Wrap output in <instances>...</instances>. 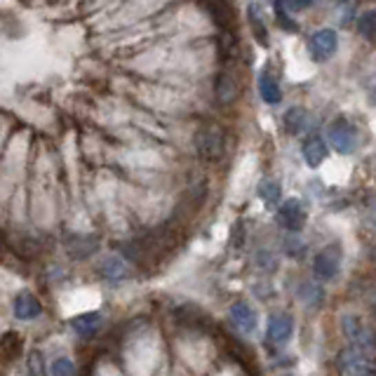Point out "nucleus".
<instances>
[{"label": "nucleus", "instance_id": "nucleus-28", "mask_svg": "<svg viewBox=\"0 0 376 376\" xmlns=\"http://www.w3.org/2000/svg\"><path fill=\"white\" fill-rule=\"evenodd\" d=\"M287 252L289 254H296V256H299L301 252H304V244H301V240H296V244H287Z\"/></svg>", "mask_w": 376, "mask_h": 376}, {"label": "nucleus", "instance_id": "nucleus-25", "mask_svg": "<svg viewBox=\"0 0 376 376\" xmlns=\"http://www.w3.org/2000/svg\"><path fill=\"white\" fill-rule=\"evenodd\" d=\"M275 12H278V24H280V26L289 28V31H296V28H299V26H296V21H289V14L284 12L280 3H275Z\"/></svg>", "mask_w": 376, "mask_h": 376}, {"label": "nucleus", "instance_id": "nucleus-7", "mask_svg": "<svg viewBox=\"0 0 376 376\" xmlns=\"http://www.w3.org/2000/svg\"><path fill=\"white\" fill-rule=\"evenodd\" d=\"M278 224L282 226V229H287V231H301L304 229V224H306V207H304V202L301 200H284L280 207H278Z\"/></svg>", "mask_w": 376, "mask_h": 376}, {"label": "nucleus", "instance_id": "nucleus-26", "mask_svg": "<svg viewBox=\"0 0 376 376\" xmlns=\"http://www.w3.org/2000/svg\"><path fill=\"white\" fill-rule=\"evenodd\" d=\"M284 12H299V10H309L311 3H280Z\"/></svg>", "mask_w": 376, "mask_h": 376}, {"label": "nucleus", "instance_id": "nucleus-15", "mask_svg": "<svg viewBox=\"0 0 376 376\" xmlns=\"http://www.w3.org/2000/svg\"><path fill=\"white\" fill-rule=\"evenodd\" d=\"M66 247L76 259H87V256H92L96 252V238L94 236H68Z\"/></svg>", "mask_w": 376, "mask_h": 376}, {"label": "nucleus", "instance_id": "nucleus-16", "mask_svg": "<svg viewBox=\"0 0 376 376\" xmlns=\"http://www.w3.org/2000/svg\"><path fill=\"white\" fill-rule=\"evenodd\" d=\"M259 92H261V99H264L266 104H271V106L280 104V99H282L280 85L275 83V78H273L269 71H264L259 76Z\"/></svg>", "mask_w": 376, "mask_h": 376}, {"label": "nucleus", "instance_id": "nucleus-4", "mask_svg": "<svg viewBox=\"0 0 376 376\" xmlns=\"http://www.w3.org/2000/svg\"><path fill=\"white\" fill-rule=\"evenodd\" d=\"M327 139H329V144H332V148H336L339 153H344V156L353 153L357 148V144H360L355 127H353L348 121H344V118H339V121H334L332 125H329Z\"/></svg>", "mask_w": 376, "mask_h": 376}, {"label": "nucleus", "instance_id": "nucleus-17", "mask_svg": "<svg viewBox=\"0 0 376 376\" xmlns=\"http://www.w3.org/2000/svg\"><path fill=\"white\" fill-rule=\"evenodd\" d=\"M101 313H85V315H78L76 320H73V329H76V334H81V336H92L96 329L101 327Z\"/></svg>", "mask_w": 376, "mask_h": 376}, {"label": "nucleus", "instance_id": "nucleus-21", "mask_svg": "<svg viewBox=\"0 0 376 376\" xmlns=\"http://www.w3.org/2000/svg\"><path fill=\"white\" fill-rule=\"evenodd\" d=\"M357 31H360V36L367 38V41H376V10H369V12H364L360 17Z\"/></svg>", "mask_w": 376, "mask_h": 376}, {"label": "nucleus", "instance_id": "nucleus-29", "mask_svg": "<svg viewBox=\"0 0 376 376\" xmlns=\"http://www.w3.org/2000/svg\"><path fill=\"white\" fill-rule=\"evenodd\" d=\"M369 306H372V313H374V315H376V289H374L372 299H369Z\"/></svg>", "mask_w": 376, "mask_h": 376}, {"label": "nucleus", "instance_id": "nucleus-2", "mask_svg": "<svg viewBox=\"0 0 376 376\" xmlns=\"http://www.w3.org/2000/svg\"><path fill=\"white\" fill-rule=\"evenodd\" d=\"M341 332L351 341V348H357L376 357V332L367 322H362L355 315H344L341 317Z\"/></svg>", "mask_w": 376, "mask_h": 376}, {"label": "nucleus", "instance_id": "nucleus-1", "mask_svg": "<svg viewBox=\"0 0 376 376\" xmlns=\"http://www.w3.org/2000/svg\"><path fill=\"white\" fill-rule=\"evenodd\" d=\"M196 153L207 163H216L226 151V132L219 125H205L193 136Z\"/></svg>", "mask_w": 376, "mask_h": 376}, {"label": "nucleus", "instance_id": "nucleus-23", "mask_svg": "<svg viewBox=\"0 0 376 376\" xmlns=\"http://www.w3.org/2000/svg\"><path fill=\"white\" fill-rule=\"evenodd\" d=\"M299 296L304 299V304H309V306H320L322 304V296H324V292L317 284H313V282H306L304 287H301V292H299Z\"/></svg>", "mask_w": 376, "mask_h": 376}, {"label": "nucleus", "instance_id": "nucleus-5", "mask_svg": "<svg viewBox=\"0 0 376 376\" xmlns=\"http://www.w3.org/2000/svg\"><path fill=\"white\" fill-rule=\"evenodd\" d=\"M341 269V247L339 244H329V247L320 249L313 256V271L320 280H332Z\"/></svg>", "mask_w": 376, "mask_h": 376}, {"label": "nucleus", "instance_id": "nucleus-18", "mask_svg": "<svg viewBox=\"0 0 376 376\" xmlns=\"http://www.w3.org/2000/svg\"><path fill=\"white\" fill-rule=\"evenodd\" d=\"M259 198L269 209H278L280 207V184L273 179H264L259 184Z\"/></svg>", "mask_w": 376, "mask_h": 376}, {"label": "nucleus", "instance_id": "nucleus-20", "mask_svg": "<svg viewBox=\"0 0 376 376\" xmlns=\"http://www.w3.org/2000/svg\"><path fill=\"white\" fill-rule=\"evenodd\" d=\"M219 52L224 61H233L238 56V41L231 31H221L219 36Z\"/></svg>", "mask_w": 376, "mask_h": 376}, {"label": "nucleus", "instance_id": "nucleus-10", "mask_svg": "<svg viewBox=\"0 0 376 376\" xmlns=\"http://www.w3.org/2000/svg\"><path fill=\"white\" fill-rule=\"evenodd\" d=\"M231 322L236 324L238 332L242 334H252L256 329V313L252 311V306L244 304V301H238V304L231 306Z\"/></svg>", "mask_w": 376, "mask_h": 376}, {"label": "nucleus", "instance_id": "nucleus-14", "mask_svg": "<svg viewBox=\"0 0 376 376\" xmlns=\"http://www.w3.org/2000/svg\"><path fill=\"white\" fill-rule=\"evenodd\" d=\"M284 127H287L289 134H301V132H306V129L313 127V116L306 111V108L294 106L284 113Z\"/></svg>", "mask_w": 376, "mask_h": 376}, {"label": "nucleus", "instance_id": "nucleus-13", "mask_svg": "<svg viewBox=\"0 0 376 376\" xmlns=\"http://www.w3.org/2000/svg\"><path fill=\"white\" fill-rule=\"evenodd\" d=\"M327 153H329V148L324 144L322 136L311 134L309 139L304 141V160L309 167H320L324 163V158H327Z\"/></svg>", "mask_w": 376, "mask_h": 376}, {"label": "nucleus", "instance_id": "nucleus-24", "mask_svg": "<svg viewBox=\"0 0 376 376\" xmlns=\"http://www.w3.org/2000/svg\"><path fill=\"white\" fill-rule=\"evenodd\" d=\"M50 376H76V364L68 357H56L50 367Z\"/></svg>", "mask_w": 376, "mask_h": 376}, {"label": "nucleus", "instance_id": "nucleus-22", "mask_svg": "<svg viewBox=\"0 0 376 376\" xmlns=\"http://www.w3.org/2000/svg\"><path fill=\"white\" fill-rule=\"evenodd\" d=\"M26 372L28 376H50L45 369V357L38 351H31L26 355Z\"/></svg>", "mask_w": 376, "mask_h": 376}, {"label": "nucleus", "instance_id": "nucleus-6", "mask_svg": "<svg viewBox=\"0 0 376 376\" xmlns=\"http://www.w3.org/2000/svg\"><path fill=\"white\" fill-rule=\"evenodd\" d=\"M336 48H339V36L334 28H320L309 38V52L315 61H327L336 52Z\"/></svg>", "mask_w": 376, "mask_h": 376}, {"label": "nucleus", "instance_id": "nucleus-8", "mask_svg": "<svg viewBox=\"0 0 376 376\" xmlns=\"http://www.w3.org/2000/svg\"><path fill=\"white\" fill-rule=\"evenodd\" d=\"M214 94L221 106H229L240 94V83H238V78L231 71H221L214 81Z\"/></svg>", "mask_w": 376, "mask_h": 376}, {"label": "nucleus", "instance_id": "nucleus-11", "mask_svg": "<svg viewBox=\"0 0 376 376\" xmlns=\"http://www.w3.org/2000/svg\"><path fill=\"white\" fill-rule=\"evenodd\" d=\"M292 329H294L292 317L284 315V313H280V315H273V317H271L269 332H266V336H269L271 344L282 346V344H287V339L292 336Z\"/></svg>", "mask_w": 376, "mask_h": 376}, {"label": "nucleus", "instance_id": "nucleus-3", "mask_svg": "<svg viewBox=\"0 0 376 376\" xmlns=\"http://www.w3.org/2000/svg\"><path fill=\"white\" fill-rule=\"evenodd\" d=\"M339 376H376V357L357 348H344L336 355Z\"/></svg>", "mask_w": 376, "mask_h": 376}, {"label": "nucleus", "instance_id": "nucleus-12", "mask_svg": "<svg viewBox=\"0 0 376 376\" xmlns=\"http://www.w3.org/2000/svg\"><path fill=\"white\" fill-rule=\"evenodd\" d=\"M41 313H43L41 301H38L31 292H24L14 299V317L17 320H26V322L36 320V317H41Z\"/></svg>", "mask_w": 376, "mask_h": 376}, {"label": "nucleus", "instance_id": "nucleus-30", "mask_svg": "<svg viewBox=\"0 0 376 376\" xmlns=\"http://www.w3.org/2000/svg\"><path fill=\"white\" fill-rule=\"evenodd\" d=\"M374 101H376V90H374Z\"/></svg>", "mask_w": 376, "mask_h": 376}, {"label": "nucleus", "instance_id": "nucleus-19", "mask_svg": "<svg viewBox=\"0 0 376 376\" xmlns=\"http://www.w3.org/2000/svg\"><path fill=\"white\" fill-rule=\"evenodd\" d=\"M247 12H249V26H252V31H254V38L266 48V45H269V31H266L264 19H261V14H259V8H256V5H249Z\"/></svg>", "mask_w": 376, "mask_h": 376}, {"label": "nucleus", "instance_id": "nucleus-9", "mask_svg": "<svg viewBox=\"0 0 376 376\" xmlns=\"http://www.w3.org/2000/svg\"><path fill=\"white\" fill-rule=\"evenodd\" d=\"M96 273H99V278H104V280L111 282V284L123 282L125 278H129V269L121 256H106L104 261H99Z\"/></svg>", "mask_w": 376, "mask_h": 376}, {"label": "nucleus", "instance_id": "nucleus-27", "mask_svg": "<svg viewBox=\"0 0 376 376\" xmlns=\"http://www.w3.org/2000/svg\"><path fill=\"white\" fill-rule=\"evenodd\" d=\"M367 221L372 226H376V198H372V200L367 202Z\"/></svg>", "mask_w": 376, "mask_h": 376}]
</instances>
